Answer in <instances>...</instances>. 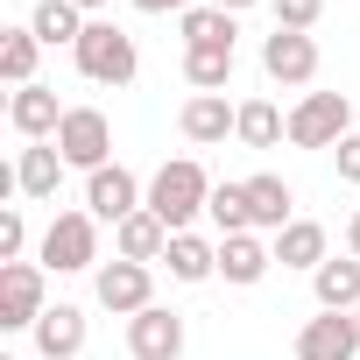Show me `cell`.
<instances>
[{
    "label": "cell",
    "mask_w": 360,
    "mask_h": 360,
    "mask_svg": "<svg viewBox=\"0 0 360 360\" xmlns=\"http://www.w3.org/2000/svg\"><path fill=\"white\" fill-rule=\"evenodd\" d=\"M332 155H339V184H353V191H360V134H346Z\"/></svg>",
    "instance_id": "30"
},
{
    "label": "cell",
    "mask_w": 360,
    "mask_h": 360,
    "mask_svg": "<svg viewBox=\"0 0 360 360\" xmlns=\"http://www.w3.org/2000/svg\"><path fill=\"white\" fill-rule=\"evenodd\" d=\"M262 71H269V85L304 92V85L318 78V43L297 36V29H276V36H262Z\"/></svg>",
    "instance_id": "9"
},
{
    "label": "cell",
    "mask_w": 360,
    "mask_h": 360,
    "mask_svg": "<svg viewBox=\"0 0 360 360\" xmlns=\"http://www.w3.org/2000/svg\"><path fill=\"white\" fill-rule=\"evenodd\" d=\"M353 325H360V311H353Z\"/></svg>",
    "instance_id": "35"
},
{
    "label": "cell",
    "mask_w": 360,
    "mask_h": 360,
    "mask_svg": "<svg viewBox=\"0 0 360 360\" xmlns=\"http://www.w3.org/2000/svg\"><path fill=\"white\" fill-rule=\"evenodd\" d=\"M64 113H71V106H57L50 85H22V92H8V127H15L22 141H57Z\"/></svg>",
    "instance_id": "13"
},
{
    "label": "cell",
    "mask_w": 360,
    "mask_h": 360,
    "mask_svg": "<svg viewBox=\"0 0 360 360\" xmlns=\"http://www.w3.org/2000/svg\"><path fill=\"white\" fill-rule=\"evenodd\" d=\"M43 269L50 276H78V269H99V219L78 205V212H57L43 226Z\"/></svg>",
    "instance_id": "4"
},
{
    "label": "cell",
    "mask_w": 360,
    "mask_h": 360,
    "mask_svg": "<svg viewBox=\"0 0 360 360\" xmlns=\"http://www.w3.org/2000/svg\"><path fill=\"white\" fill-rule=\"evenodd\" d=\"M92 297H99L113 318H134V311H148V304H155V269H148V262H120V255H113V262H99V269H92Z\"/></svg>",
    "instance_id": "7"
},
{
    "label": "cell",
    "mask_w": 360,
    "mask_h": 360,
    "mask_svg": "<svg viewBox=\"0 0 360 360\" xmlns=\"http://www.w3.org/2000/svg\"><path fill=\"white\" fill-rule=\"evenodd\" d=\"M269 269H276V248H269L262 233H233V240H219V276H226L233 290H255Z\"/></svg>",
    "instance_id": "17"
},
{
    "label": "cell",
    "mask_w": 360,
    "mask_h": 360,
    "mask_svg": "<svg viewBox=\"0 0 360 360\" xmlns=\"http://www.w3.org/2000/svg\"><path fill=\"white\" fill-rule=\"evenodd\" d=\"M162 248H169V226H162L148 205H141V212H127V219L113 226V255H120V262H148V269H155V262H162Z\"/></svg>",
    "instance_id": "18"
},
{
    "label": "cell",
    "mask_w": 360,
    "mask_h": 360,
    "mask_svg": "<svg viewBox=\"0 0 360 360\" xmlns=\"http://www.w3.org/2000/svg\"><path fill=\"white\" fill-rule=\"evenodd\" d=\"M50 311V269L43 262H0V332H36Z\"/></svg>",
    "instance_id": "3"
},
{
    "label": "cell",
    "mask_w": 360,
    "mask_h": 360,
    "mask_svg": "<svg viewBox=\"0 0 360 360\" xmlns=\"http://www.w3.org/2000/svg\"><path fill=\"white\" fill-rule=\"evenodd\" d=\"M176 29H184V50H205V43H233L240 36V15L212 8V0H198L191 15H176Z\"/></svg>",
    "instance_id": "25"
},
{
    "label": "cell",
    "mask_w": 360,
    "mask_h": 360,
    "mask_svg": "<svg viewBox=\"0 0 360 360\" xmlns=\"http://www.w3.org/2000/svg\"><path fill=\"white\" fill-rule=\"evenodd\" d=\"M141 205H148V191H141V176H134L127 162H106V169L85 176V212H92L99 226H120V219L141 212Z\"/></svg>",
    "instance_id": "8"
},
{
    "label": "cell",
    "mask_w": 360,
    "mask_h": 360,
    "mask_svg": "<svg viewBox=\"0 0 360 360\" xmlns=\"http://www.w3.org/2000/svg\"><path fill=\"white\" fill-rule=\"evenodd\" d=\"M212 8H226V15H248V8H262V0H212Z\"/></svg>",
    "instance_id": "33"
},
{
    "label": "cell",
    "mask_w": 360,
    "mask_h": 360,
    "mask_svg": "<svg viewBox=\"0 0 360 360\" xmlns=\"http://www.w3.org/2000/svg\"><path fill=\"white\" fill-rule=\"evenodd\" d=\"M269 8H276V29L311 36V29H318V15H325V0H269Z\"/></svg>",
    "instance_id": "28"
},
{
    "label": "cell",
    "mask_w": 360,
    "mask_h": 360,
    "mask_svg": "<svg viewBox=\"0 0 360 360\" xmlns=\"http://www.w3.org/2000/svg\"><path fill=\"white\" fill-rule=\"evenodd\" d=\"M29 255V219H22V205H8L0 212V262H22Z\"/></svg>",
    "instance_id": "29"
},
{
    "label": "cell",
    "mask_w": 360,
    "mask_h": 360,
    "mask_svg": "<svg viewBox=\"0 0 360 360\" xmlns=\"http://www.w3.org/2000/svg\"><path fill=\"white\" fill-rule=\"evenodd\" d=\"M71 8H78V15H99V8H106V0H71Z\"/></svg>",
    "instance_id": "34"
},
{
    "label": "cell",
    "mask_w": 360,
    "mask_h": 360,
    "mask_svg": "<svg viewBox=\"0 0 360 360\" xmlns=\"http://www.w3.org/2000/svg\"><path fill=\"white\" fill-rule=\"evenodd\" d=\"M212 205V176H205V162L198 155H176V162H162L155 176H148V212L169 226V233H191V219Z\"/></svg>",
    "instance_id": "1"
},
{
    "label": "cell",
    "mask_w": 360,
    "mask_h": 360,
    "mask_svg": "<svg viewBox=\"0 0 360 360\" xmlns=\"http://www.w3.org/2000/svg\"><path fill=\"white\" fill-rule=\"evenodd\" d=\"M311 290H318V311H360V262L353 255H332L311 269Z\"/></svg>",
    "instance_id": "19"
},
{
    "label": "cell",
    "mask_w": 360,
    "mask_h": 360,
    "mask_svg": "<svg viewBox=\"0 0 360 360\" xmlns=\"http://www.w3.org/2000/svg\"><path fill=\"white\" fill-rule=\"evenodd\" d=\"M176 127H184L191 148H219V141L240 127V106H226V92H191L184 113H176Z\"/></svg>",
    "instance_id": "12"
},
{
    "label": "cell",
    "mask_w": 360,
    "mask_h": 360,
    "mask_svg": "<svg viewBox=\"0 0 360 360\" xmlns=\"http://www.w3.org/2000/svg\"><path fill=\"white\" fill-rule=\"evenodd\" d=\"M205 219L219 226V240H233V233H255V212H248V184H212V205H205Z\"/></svg>",
    "instance_id": "27"
},
{
    "label": "cell",
    "mask_w": 360,
    "mask_h": 360,
    "mask_svg": "<svg viewBox=\"0 0 360 360\" xmlns=\"http://www.w3.org/2000/svg\"><path fill=\"white\" fill-rule=\"evenodd\" d=\"M283 134H290V113L276 99H240V127H233L240 148H276Z\"/></svg>",
    "instance_id": "23"
},
{
    "label": "cell",
    "mask_w": 360,
    "mask_h": 360,
    "mask_svg": "<svg viewBox=\"0 0 360 360\" xmlns=\"http://www.w3.org/2000/svg\"><path fill=\"white\" fill-rule=\"evenodd\" d=\"M269 248H276V262H283V269H318V262H332V248H325V226H318V219H290Z\"/></svg>",
    "instance_id": "20"
},
{
    "label": "cell",
    "mask_w": 360,
    "mask_h": 360,
    "mask_svg": "<svg viewBox=\"0 0 360 360\" xmlns=\"http://www.w3.org/2000/svg\"><path fill=\"white\" fill-rule=\"evenodd\" d=\"M36 57H43V43H36L29 22H22V29H0V78H8L15 92L36 85Z\"/></svg>",
    "instance_id": "24"
},
{
    "label": "cell",
    "mask_w": 360,
    "mask_h": 360,
    "mask_svg": "<svg viewBox=\"0 0 360 360\" xmlns=\"http://www.w3.org/2000/svg\"><path fill=\"white\" fill-rule=\"evenodd\" d=\"M240 184H248V212H255V233H283L290 219H297V191L283 184V176L276 169H255V176H240Z\"/></svg>",
    "instance_id": "14"
},
{
    "label": "cell",
    "mask_w": 360,
    "mask_h": 360,
    "mask_svg": "<svg viewBox=\"0 0 360 360\" xmlns=\"http://www.w3.org/2000/svg\"><path fill=\"white\" fill-rule=\"evenodd\" d=\"M127 353H134V360H184V318L162 311V304L134 311V318H127Z\"/></svg>",
    "instance_id": "11"
},
{
    "label": "cell",
    "mask_w": 360,
    "mask_h": 360,
    "mask_svg": "<svg viewBox=\"0 0 360 360\" xmlns=\"http://www.w3.org/2000/svg\"><path fill=\"white\" fill-rule=\"evenodd\" d=\"M85 353V311L78 304H50L36 318V360H78Z\"/></svg>",
    "instance_id": "15"
},
{
    "label": "cell",
    "mask_w": 360,
    "mask_h": 360,
    "mask_svg": "<svg viewBox=\"0 0 360 360\" xmlns=\"http://www.w3.org/2000/svg\"><path fill=\"white\" fill-rule=\"evenodd\" d=\"M127 8H141V15H191L198 0H127Z\"/></svg>",
    "instance_id": "31"
},
{
    "label": "cell",
    "mask_w": 360,
    "mask_h": 360,
    "mask_svg": "<svg viewBox=\"0 0 360 360\" xmlns=\"http://www.w3.org/2000/svg\"><path fill=\"white\" fill-rule=\"evenodd\" d=\"M78 71L92 78V85H134V71H141V57H134V36L127 29H113V22H85V36H78Z\"/></svg>",
    "instance_id": "2"
},
{
    "label": "cell",
    "mask_w": 360,
    "mask_h": 360,
    "mask_svg": "<svg viewBox=\"0 0 360 360\" xmlns=\"http://www.w3.org/2000/svg\"><path fill=\"white\" fill-rule=\"evenodd\" d=\"M353 134V99L346 92H304L290 106V141L297 148H339Z\"/></svg>",
    "instance_id": "5"
},
{
    "label": "cell",
    "mask_w": 360,
    "mask_h": 360,
    "mask_svg": "<svg viewBox=\"0 0 360 360\" xmlns=\"http://www.w3.org/2000/svg\"><path fill=\"white\" fill-rule=\"evenodd\" d=\"M353 353H360L353 311H318L297 325V360H353Z\"/></svg>",
    "instance_id": "10"
},
{
    "label": "cell",
    "mask_w": 360,
    "mask_h": 360,
    "mask_svg": "<svg viewBox=\"0 0 360 360\" xmlns=\"http://www.w3.org/2000/svg\"><path fill=\"white\" fill-rule=\"evenodd\" d=\"M184 78H191V92H226V85H233V43L184 50Z\"/></svg>",
    "instance_id": "26"
},
{
    "label": "cell",
    "mask_w": 360,
    "mask_h": 360,
    "mask_svg": "<svg viewBox=\"0 0 360 360\" xmlns=\"http://www.w3.org/2000/svg\"><path fill=\"white\" fill-rule=\"evenodd\" d=\"M57 155L71 162V169H106L113 162V120L99 113V106H71L64 113V127H57Z\"/></svg>",
    "instance_id": "6"
},
{
    "label": "cell",
    "mask_w": 360,
    "mask_h": 360,
    "mask_svg": "<svg viewBox=\"0 0 360 360\" xmlns=\"http://www.w3.org/2000/svg\"><path fill=\"white\" fill-rule=\"evenodd\" d=\"M29 29H36V43H43V50H78V36H85V15L71 8V0H36Z\"/></svg>",
    "instance_id": "22"
},
{
    "label": "cell",
    "mask_w": 360,
    "mask_h": 360,
    "mask_svg": "<svg viewBox=\"0 0 360 360\" xmlns=\"http://www.w3.org/2000/svg\"><path fill=\"white\" fill-rule=\"evenodd\" d=\"M64 155H57V141H29L22 155H15V184H22V198H36V205H50L57 198V184H64Z\"/></svg>",
    "instance_id": "16"
},
{
    "label": "cell",
    "mask_w": 360,
    "mask_h": 360,
    "mask_svg": "<svg viewBox=\"0 0 360 360\" xmlns=\"http://www.w3.org/2000/svg\"><path fill=\"white\" fill-rule=\"evenodd\" d=\"M162 262H169V283H205V276H219V248L198 240V233H169Z\"/></svg>",
    "instance_id": "21"
},
{
    "label": "cell",
    "mask_w": 360,
    "mask_h": 360,
    "mask_svg": "<svg viewBox=\"0 0 360 360\" xmlns=\"http://www.w3.org/2000/svg\"><path fill=\"white\" fill-rule=\"evenodd\" d=\"M346 255H353V262H360V212H353V219H346Z\"/></svg>",
    "instance_id": "32"
}]
</instances>
